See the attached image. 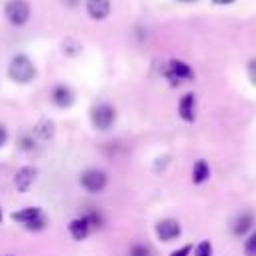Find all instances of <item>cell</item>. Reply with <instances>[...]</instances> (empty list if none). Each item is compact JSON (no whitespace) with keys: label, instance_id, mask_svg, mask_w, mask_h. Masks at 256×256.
Returning a JSON list of instances; mask_svg holds the SVG:
<instances>
[{"label":"cell","instance_id":"cell-1","mask_svg":"<svg viewBox=\"0 0 256 256\" xmlns=\"http://www.w3.org/2000/svg\"><path fill=\"white\" fill-rule=\"evenodd\" d=\"M8 76L14 80V82H20V84H26L30 80H34L36 76V66L32 64V60L26 56V54H16L10 64H8Z\"/></svg>","mask_w":256,"mask_h":256},{"label":"cell","instance_id":"cell-2","mask_svg":"<svg viewBox=\"0 0 256 256\" xmlns=\"http://www.w3.org/2000/svg\"><path fill=\"white\" fill-rule=\"evenodd\" d=\"M4 16L12 26H22L30 18V4L26 0H8L4 6Z\"/></svg>","mask_w":256,"mask_h":256},{"label":"cell","instance_id":"cell-3","mask_svg":"<svg viewBox=\"0 0 256 256\" xmlns=\"http://www.w3.org/2000/svg\"><path fill=\"white\" fill-rule=\"evenodd\" d=\"M90 120H92V126L96 130H108L116 120V110L106 102L96 104L90 112Z\"/></svg>","mask_w":256,"mask_h":256},{"label":"cell","instance_id":"cell-4","mask_svg":"<svg viewBox=\"0 0 256 256\" xmlns=\"http://www.w3.org/2000/svg\"><path fill=\"white\" fill-rule=\"evenodd\" d=\"M10 218H12L14 222H18V224H24V226L30 228V230H40V228H44V224H46V220H44L40 208H36V206L24 208V210H20V212H12Z\"/></svg>","mask_w":256,"mask_h":256},{"label":"cell","instance_id":"cell-5","mask_svg":"<svg viewBox=\"0 0 256 256\" xmlns=\"http://www.w3.org/2000/svg\"><path fill=\"white\" fill-rule=\"evenodd\" d=\"M106 182H108V178H106V172H102V170H86L82 176H80V184L88 190V192H92V194H98V192H102L104 188H106Z\"/></svg>","mask_w":256,"mask_h":256},{"label":"cell","instance_id":"cell-6","mask_svg":"<svg viewBox=\"0 0 256 256\" xmlns=\"http://www.w3.org/2000/svg\"><path fill=\"white\" fill-rule=\"evenodd\" d=\"M166 76L172 80V84H178L182 80H190L194 78V72L188 64H184L182 60H170L168 68H166Z\"/></svg>","mask_w":256,"mask_h":256},{"label":"cell","instance_id":"cell-7","mask_svg":"<svg viewBox=\"0 0 256 256\" xmlns=\"http://www.w3.org/2000/svg\"><path fill=\"white\" fill-rule=\"evenodd\" d=\"M36 176H38V170L34 166H22L20 170H16V174H14V186H16V190L18 192H26L34 184Z\"/></svg>","mask_w":256,"mask_h":256},{"label":"cell","instance_id":"cell-8","mask_svg":"<svg viewBox=\"0 0 256 256\" xmlns=\"http://www.w3.org/2000/svg\"><path fill=\"white\" fill-rule=\"evenodd\" d=\"M156 236L162 240V242H170L174 238L180 236V224L178 220H172V218H166V220H160L156 224Z\"/></svg>","mask_w":256,"mask_h":256},{"label":"cell","instance_id":"cell-9","mask_svg":"<svg viewBox=\"0 0 256 256\" xmlns=\"http://www.w3.org/2000/svg\"><path fill=\"white\" fill-rule=\"evenodd\" d=\"M86 12L94 20H104L110 14V0H86Z\"/></svg>","mask_w":256,"mask_h":256},{"label":"cell","instance_id":"cell-10","mask_svg":"<svg viewBox=\"0 0 256 256\" xmlns=\"http://www.w3.org/2000/svg\"><path fill=\"white\" fill-rule=\"evenodd\" d=\"M52 102H54L58 108H70L72 102H74V94H72V90H70L68 86L58 84V86H54V90H52Z\"/></svg>","mask_w":256,"mask_h":256},{"label":"cell","instance_id":"cell-11","mask_svg":"<svg viewBox=\"0 0 256 256\" xmlns=\"http://www.w3.org/2000/svg\"><path fill=\"white\" fill-rule=\"evenodd\" d=\"M178 112H180L182 120L194 122V118H196V96H194V94H184V96L180 98Z\"/></svg>","mask_w":256,"mask_h":256},{"label":"cell","instance_id":"cell-12","mask_svg":"<svg viewBox=\"0 0 256 256\" xmlns=\"http://www.w3.org/2000/svg\"><path fill=\"white\" fill-rule=\"evenodd\" d=\"M88 226H90V222H88V218L84 216V218H74V220L68 224V230H70V234H72L74 240H84V238L88 236Z\"/></svg>","mask_w":256,"mask_h":256},{"label":"cell","instance_id":"cell-13","mask_svg":"<svg viewBox=\"0 0 256 256\" xmlns=\"http://www.w3.org/2000/svg\"><path fill=\"white\" fill-rule=\"evenodd\" d=\"M208 176H210L208 164H206L204 160H196V164H194V168H192V180H194L196 184H202L204 180H208Z\"/></svg>","mask_w":256,"mask_h":256},{"label":"cell","instance_id":"cell-14","mask_svg":"<svg viewBox=\"0 0 256 256\" xmlns=\"http://www.w3.org/2000/svg\"><path fill=\"white\" fill-rule=\"evenodd\" d=\"M250 226H252V216H250V214H240V216L236 218L232 230H234L236 236H242V234H246V232L250 230Z\"/></svg>","mask_w":256,"mask_h":256},{"label":"cell","instance_id":"cell-15","mask_svg":"<svg viewBox=\"0 0 256 256\" xmlns=\"http://www.w3.org/2000/svg\"><path fill=\"white\" fill-rule=\"evenodd\" d=\"M36 134L42 138V140H50L52 136H54V122L52 120H40L38 124H36Z\"/></svg>","mask_w":256,"mask_h":256},{"label":"cell","instance_id":"cell-16","mask_svg":"<svg viewBox=\"0 0 256 256\" xmlns=\"http://www.w3.org/2000/svg\"><path fill=\"white\" fill-rule=\"evenodd\" d=\"M194 256H212V244L208 240H202L196 248H194Z\"/></svg>","mask_w":256,"mask_h":256},{"label":"cell","instance_id":"cell-17","mask_svg":"<svg viewBox=\"0 0 256 256\" xmlns=\"http://www.w3.org/2000/svg\"><path fill=\"white\" fill-rule=\"evenodd\" d=\"M244 252H246V256H256V232L246 240V244H244Z\"/></svg>","mask_w":256,"mask_h":256},{"label":"cell","instance_id":"cell-18","mask_svg":"<svg viewBox=\"0 0 256 256\" xmlns=\"http://www.w3.org/2000/svg\"><path fill=\"white\" fill-rule=\"evenodd\" d=\"M248 78H250V82L256 86V58H252V60L248 62Z\"/></svg>","mask_w":256,"mask_h":256},{"label":"cell","instance_id":"cell-19","mask_svg":"<svg viewBox=\"0 0 256 256\" xmlns=\"http://www.w3.org/2000/svg\"><path fill=\"white\" fill-rule=\"evenodd\" d=\"M130 256H148V248H144V246H132Z\"/></svg>","mask_w":256,"mask_h":256},{"label":"cell","instance_id":"cell-20","mask_svg":"<svg viewBox=\"0 0 256 256\" xmlns=\"http://www.w3.org/2000/svg\"><path fill=\"white\" fill-rule=\"evenodd\" d=\"M190 252H192V246L188 244V246H182L180 250H174V252H172L170 256H188Z\"/></svg>","mask_w":256,"mask_h":256},{"label":"cell","instance_id":"cell-21","mask_svg":"<svg viewBox=\"0 0 256 256\" xmlns=\"http://www.w3.org/2000/svg\"><path fill=\"white\" fill-rule=\"evenodd\" d=\"M66 6H70V8H76L78 4H80V0H62Z\"/></svg>","mask_w":256,"mask_h":256},{"label":"cell","instance_id":"cell-22","mask_svg":"<svg viewBox=\"0 0 256 256\" xmlns=\"http://www.w3.org/2000/svg\"><path fill=\"white\" fill-rule=\"evenodd\" d=\"M212 2H214V4H222V6H224V4H232L234 0H212Z\"/></svg>","mask_w":256,"mask_h":256},{"label":"cell","instance_id":"cell-23","mask_svg":"<svg viewBox=\"0 0 256 256\" xmlns=\"http://www.w3.org/2000/svg\"><path fill=\"white\" fill-rule=\"evenodd\" d=\"M178 2H194V0H178Z\"/></svg>","mask_w":256,"mask_h":256},{"label":"cell","instance_id":"cell-24","mask_svg":"<svg viewBox=\"0 0 256 256\" xmlns=\"http://www.w3.org/2000/svg\"><path fill=\"white\" fill-rule=\"evenodd\" d=\"M8 256H10V254H8Z\"/></svg>","mask_w":256,"mask_h":256}]
</instances>
